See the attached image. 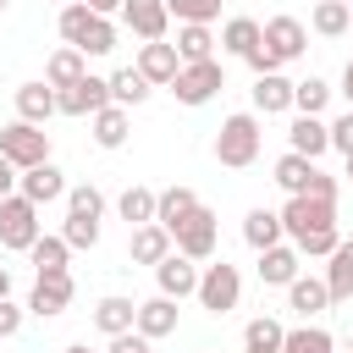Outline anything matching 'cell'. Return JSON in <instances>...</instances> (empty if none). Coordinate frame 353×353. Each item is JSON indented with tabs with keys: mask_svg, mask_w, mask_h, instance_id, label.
<instances>
[{
	"mask_svg": "<svg viewBox=\"0 0 353 353\" xmlns=\"http://www.w3.org/2000/svg\"><path fill=\"white\" fill-rule=\"evenodd\" d=\"M154 199H160L154 188H138V182H132V188L116 199V210H121L127 226H143V221H154Z\"/></svg>",
	"mask_w": 353,
	"mask_h": 353,
	"instance_id": "d590c367",
	"label": "cell"
},
{
	"mask_svg": "<svg viewBox=\"0 0 353 353\" xmlns=\"http://www.w3.org/2000/svg\"><path fill=\"white\" fill-rule=\"evenodd\" d=\"M0 154L17 165V171H28V165H44L50 160V132L39 127V121H6L0 127Z\"/></svg>",
	"mask_w": 353,
	"mask_h": 353,
	"instance_id": "5b68a950",
	"label": "cell"
},
{
	"mask_svg": "<svg viewBox=\"0 0 353 353\" xmlns=\"http://www.w3.org/2000/svg\"><path fill=\"white\" fill-rule=\"evenodd\" d=\"M154 281H160V292H165V298H176V303H182V298H193V292H199V259H188V254H176V248H171V254L154 265Z\"/></svg>",
	"mask_w": 353,
	"mask_h": 353,
	"instance_id": "30bf717a",
	"label": "cell"
},
{
	"mask_svg": "<svg viewBox=\"0 0 353 353\" xmlns=\"http://www.w3.org/2000/svg\"><path fill=\"white\" fill-rule=\"evenodd\" d=\"M0 11H6V0H0Z\"/></svg>",
	"mask_w": 353,
	"mask_h": 353,
	"instance_id": "db71d44e",
	"label": "cell"
},
{
	"mask_svg": "<svg viewBox=\"0 0 353 353\" xmlns=\"http://www.w3.org/2000/svg\"><path fill=\"white\" fill-rule=\"evenodd\" d=\"M287 143H292L298 154L320 160V154L331 149V121H320V116H292V127H287Z\"/></svg>",
	"mask_w": 353,
	"mask_h": 353,
	"instance_id": "ac0fdd59",
	"label": "cell"
},
{
	"mask_svg": "<svg viewBox=\"0 0 353 353\" xmlns=\"http://www.w3.org/2000/svg\"><path fill=\"white\" fill-rule=\"evenodd\" d=\"M281 237H287L281 210H265V204H259V210H248V215H243V243H248L254 254H259V248H270V243H281Z\"/></svg>",
	"mask_w": 353,
	"mask_h": 353,
	"instance_id": "44dd1931",
	"label": "cell"
},
{
	"mask_svg": "<svg viewBox=\"0 0 353 353\" xmlns=\"http://www.w3.org/2000/svg\"><path fill=\"white\" fill-rule=\"evenodd\" d=\"M347 22H353L347 0H314V17H309V28H314L320 39H342V33H347Z\"/></svg>",
	"mask_w": 353,
	"mask_h": 353,
	"instance_id": "4dcf8cb0",
	"label": "cell"
},
{
	"mask_svg": "<svg viewBox=\"0 0 353 353\" xmlns=\"http://www.w3.org/2000/svg\"><path fill=\"white\" fill-rule=\"evenodd\" d=\"M83 6H88V11H99V17H110V11H121L127 0H83Z\"/></svg>",
	"mask_w": 353,
	"mask_h": 353,
	"instance_id": "7dc6e473",
	"label": "cell"
},
{
	"mask_svg": "<svg viewBox=\"0 0 353 353\" xmlns=\"http://www.w3.org/2000/svg\"><path fill=\"white\" fill-rule=\"evenodd\" d=\"M199 309H210V314H226V309H237V298H243V276H237V265H226V259H215V265H204L199 270Z\"/></svg>",
	"mask_w": 353,
	"mask_h": 353,
	"instance_id": "8992f818",
	"label": "cell"
},
{
	"mask_svg": "<svg viewBox=\"0 0 353 353\" xmlns=\"http://www.w3.org/2000/svg\"><path fill=\"white\" fill-rule=\"evenodd\" d=\"M331 149H342V154H353V110L331 121Z\"/></svg>",
	"mask_w": 353,
	"mask_h": 353,
	"instance_id": "b9f144b4",
	"label": "cell"
},
{
	"mask_svg": "<svg viewBox=\"0 0 353 353\" xmlns=\"http://www.w3.org/2000/svg\"><path fill=\"white\" fill-rule=\"evenodd\" d=\"M66 353H94V347H83V342H72V347H66Z\"/></svg>",
	"mask_w": 353,
	"mask_h": 353,
	"instance_id": "816d5d0a",
	"label": "cell"
},
{
	"mask_svg": "<svg viewBox=\"0 0 353 353\" xmlns=\"http://www.w3.org/2000/svg\"><path fill=\"white\" fill-rule=\"evenodd\" d=\"M309 193H314V199H336V176L314 171V176H309Z\"/></svg>",
	"mask_w": 353,
	"mask_h": 353,
	"instance_id": "f6af8a7d",
	"label": "cell"
},
{
	"mask_svg": "<svg viewBox=\"0 0 353 353\" xmlns=\"http://www.w3.org/2000/svg\"><path fill=\"white\" fill-rule=\"evenodd\" d=\"M193 210H199V193H193V188H165V193L154 199V221H160L165 232H176Z\"/></svg>",
	"mask_w": 353,
	"mask_h": 353,
	"instance_id": "83f0119b",
	"label": "cell"
},
{
	"mask_svg": "<svg viewBox=\"0 0 353 353\" xmlns=\"http://www.w3.org/2000/svg\"><path fill=\"white\" fill-rule=\"evenodd\" d=\"M66 6H72V0H66Z\"/></svg>",
	"mask_w": 353,
	"mask_h": 353,
	"instance_id": "11a10c76",
	"label": "cell"
},
{
	"mask_svg": "<svg viewBox=\"0 0 353 353\" xmlns=\"http://www.w3.org/2000/svg\"><path fill=\"white\" fill-rule=\"evenodd\" d=\"M215 160H221L226 171H243V165L259 160V110H237V116L221 121V132H215Z\"/></svg>",
	"mask_w": 353,
	"mask_h": 353,
	"instance_id": "3957f363",
	"label": "cell"
},
{
	"mask_svg": "<svg viewBox=\"0 0 353 353\" xmlns=\"http://www.w3.org/2000/svg\"><path fill=\"white\" fill-rule=\"evenodd\" d=\"M325 292L331 303H347L353 298V237H342L331 248V265H325Z\"/></svg>",
	"mask_w": 353,
	"mask_h": 353,
	"instance_id": "603a6c76",
	"label": "cell"
},
{
	"mask_svg": "<svg viewBox=\"0 0 353 353\" xmlns=\"http://www.w3.org/2000/svg\"><path fill=\"white\" fill-rule=\"evenodd\" d=\"M254 110H259V116H281V110H292V83H287L281 72L254 77Z\"/></svg>",
	"mask_w": 353,
	"mask_h": 353,
	"instance_id": "cb8c5ba5",
	"label": "cell"
},
{
	"mask_svg": "<svg viewBox=\"0 0 353 353\" xmlns=\"http://www.w3.org/2000/svg\"><path fill=\"white\" fill-rule=\"evenodd\" d=\"M331 105V83L325 77H303V83H292V110L298 116H320Z\"/></svg>",
	"mask_w": 353,
	"mask_h": 353,
	"instance_id": "e575fe53",
	"label": "cell"
},
{
	"mask_svg": "<svg viewBox=\"0 0 353 353\" xmlns=\"http://www.w3.org/2000/svg\"><path fill=\"white\" fill-rule=\"evenodd\" d=\"M171 237H176V254H188V259H215V210L199 204Z\"/></svg>",
	"mask_w": 353,
	"mask_h": 353,
	"instance_id": "9c48e42d",
	"label": "cell"
},
{
	"mask_svg": "<svg viewBox=\"0 0 353 353\" xmlns=\"http://www.w3.org/2000/svg\"><path fill=\"white\" fill-rule=\"evenodd\" d=\"M17 176H22V171H17V165L0 154V199H6V193H17Z\"/></svg>",
	"mask_w": 353,
	"mask_h": 353,
	"instance_id": "bcb514c9",
	"label": "cell"
},
{
	"mask_svg": "<svg viewBox=\"0 0 353 353\" xmlns=\"http://www.w3.org/2000/svg\"><path fill=\"white\" fill-rule=\"evenodd\" d=\"M287 303L309 320V314H320V309H331V292H325V276H292V287H287Z\"/></svg>",
	"mask_w": 353,
	"mask_h": 353,
	"instance_id": "f1b7e54d",
	"label": "cell"
},
{
	"mask_svg": "<svg viewBox=\"0 0 353 353\" xmlns=\"http://www.w3.org/2000/svg\"><path fill=\"white\" fill-rule=\"evenodd\" d=\"M17 331H22V309H17L11 298H0V342H6V336H17Z\"/></svg>",
	"mask_w": 353,
	"mask_h": 353,
	"instance_id": "ee69618b",
	"label": "cell"
},
{
	"mask_svg": "<svg viewBox=\"0 0 353 353\" xmlns=\"http://www.w3.org/2000/svg\"><path fill=\"white\" fill-rule=\"evenodd\" d=\"M88 121H94V143H99V149H121V143H127V132H132L127 105H116V99H110L105 110H94Z\"/></svg>",
	"mask_w": 353,
	"mask_h": 353,
	"instance_id": "484cf974",
	"label": "cell"
},
{
	"mask_svg": "<svg viewBox=\"0 0 353 353\" xmlns=\"http://www.w3.org/2000/svg\"><path fill=\"white\" fill-rule=\"evenodd\" d=\"M259 39H265V22H254V17H232V22L221 28V50H226V55H254Z\"/></svg>",
	"mask_w": 353,
	"mask_h": 353,
	"instance_id": "f546056e",
	"label": "cell"
},
{
	"mask_svg": "<svg viewBox=\"0 0 353 353\" xmlns=\"http://www.w3.org/2000/svg\"><path fill=\"white\" fill-rule=\"evenodd\" d=\"M149 88H154V83H149L138 66H121V72L110 77V99H116V105H143V99H149Z\"/></svg>",
	"mask_w": 353,
	"mask_h": 353,
	"instance_id": "836d02e7",
	"label": "cell"
},
{
	"mask_svg": "<svg viewBox=\"0 0 353 353\" xmlns=\"http://www.w3.org/2000/svg\"><path fill=\"white\" fill-rule=\"evenodd\" d=\"M61 39L77 44L83 55H110L116 50V22L88 11L83 0H72V6H61Z\"/></svg>",
	"mask_w": 353,
	"mask_h": 353,
	"instance_id": "7a4b0ae2",
	"label": "cell"
},
{
	"mask_svg": "<svg viewBox=\"0 0 353 353\" xmlns=\"http://www.w3.org/2000/svg\"><path fill=\"white\" fill-rule=\"evenodd\" d=\"M265 50L287 66V61H298V55L309 50V28H303L298 17H270V22H265Z\"/></svg>",
	"mask_w": 353,
	"mask_h": 353,
	"instance_id": "7c38bea8",
	"label": "cell"
},
{
	"mask_svg": "<svg viewBox=\"0 0 353 353\" xmlns=\"http://www.w3.org/2000/svg\"><path fill=\"white\" fill-rule=\"evenodd\" d=\"M342 160H347V171H342V176H347V182H353V154H342Z\"/></svg>",
	"mask_w": 353,
	"mask_h": 353,
	"instance_id": "f907efd6",
	"label": "cell"
},
{
	"mask_svg": "<svg viewBox=\"0 0 353 353\" xmlns=\"http://www.w3.org/2000/svg\"><path fill=\"white\" fill-rule=\"evenodd\" d=\"M138 331H143L149 342L171 336V331H176V298H165V292L143 298V303H138Z\"/></svg>",
	"mask_w": 353,
	"mask_h": 353,
	"instance_id": "d6986e66",
	"label": "cell"
},
{
	"mask_svg": "<svg viewBox=\"0 0 353 353\" xmlns=\"http://www.w3.org/2000/svg\"><path fill=\"white\" fill-rule=\"evenodd\" d=\"M298 243L287 248V243H270V248H259V281L265 287H292V276H298Z\"/></svg>",
	"mask_w": 353,
	"mask_h": 353,
	"instance_id": "e0dca14e",
	"label": "cell"
},
{
	"mask_svg": "<svg viewBox=\"0 0 353 353\" xmlns=\"http://www.w3.org/2000/svg\"><path fill=\"white\" fill-rule=\"evenodd\" d=\"M165 11L176 22H215L221 17V0H165Z\"/></svg>",
	"mask_w": 353,
	"mask_h": 353,
	"instance_id": "ab89813d",
	"label": "cell"
},
{
	"mask_svg": "<svg viewBox=\"0 0 353 353\" xmlns=\"http://www.w3.org/2000/svg\"><path fill=\"white\" fill-rule=\"evenodd\" d=\"M33 243H39V204L28 193H6L0 199V248L28 254Z\"/></svg>",
	"mask_w": 353,
	"mask_h": 353,
	"instance_id": "277c9868",
	"label": "cell"
},
{
	"mask_svg": "<svg viewBox=\"0 0 353 353\" xmlns=\"http://www.w3.org/2000/svg\"><path fill=\"white\" fill-rule=\"evenodd\" d=\"M61 237H66L72 248H94V243H99V221H88V215H72V210H66V226H61Z\"/></svg>",
	"mask_w": 353,
	"mask_h": 353,
	"instance_id": "60d3db41",
	"label": "cell"
},
{
	"mask_svg": "<svg viewBox=\"0 0 353 353\" xmlns=\"http://www.w3.org/2000/svg\"><path fill=\"white\" fill-rule=\"evenodd\" d=\"M77 77H88V55H83L77 44H61V50L44 61V83H50V88H72Z\"/></svg>",
	"mask_w": 353,
	"mask_h": 353,
	"instance_id": "ffe728a7",
	"label": "cell"
},
{
	"mask_svg": "<svg viewBox=\"0 0 353 353\" xmlns=\"http://www.w3.org/2000/svg\"><path fill=\"white\" fill-rule=\"evenodd\" d=\"M66 254H72V243H66V237H44V232H39V243L28 248V259H33L39 276H44V270H66Z\"/></svg>",
	"mask_w": 353,
	"mask_h": 353,
	"instance_id": "74e56055",
	"label": "cell"
},
{
	"mask_svg": "<svg viewBox=\"0 0 353 353\" xmlns=\"http://www.w3.org/2000/svg\"><path fill=\"white\" fill-rule=\"evenodd\" d=\"M347 33H353V22H347Z\"/></svg>",
	"mask_w": 353,
	"mask_h": 353,
	"instance_id": "f5cc1de1",
	"label": "cell"
},
{
	"mask_svg": "<svg viewBox=\"0 0 353 353\" xmlns=\"http://www.w3.org/2000/svg\"><path fill=\"white\" fill-rule=\"evenodd\" d=\"M215 33H210V22H176V55L182 61H215Z\"/></svg>",
	"mask_w": 353,
	"mask_h": 353,
	"instance_id": "4316f807",
	"label": "cell"
},
{
	"mask_svg": "<svg viewBox=\"0 0 353 353\" xmlns=\"http://www.w3.org/2000/svg\"><path fill=\"white\" fill-rule=\"evenodd\" d=\"M17 193H28L33 204H50V199H66V176H61L55 160H44V165H28L17 176Z\"/></svg>",
	"mask_w": 353,
	"mask_h": 353,
	"instance_id": "9a60e30c",
	"label": "cell"
},
{
	"mask_svg": "<svg viewBox=\"0 0 353 353\" xmlns=\"http://www.w3.org/2000/svg\"><path fill=\"white\" fill-rule=\"evenodd\" d=\"M138 72H143L154 88H171V77L182 72V55H176V44H165V39H149V44H138Z\"/></svg>",
	"mask_w": 353,
	"mask_h": 353,
	"instance_id": "4fadbf2b",
	"label": "cell"
},
{
	"mask_svg": "<svg viewBox=\"0 0 353 353\" xmlns=\"http://www.w3.org/2000/svg\"><path fill=\"white\" fill-rule=\"evenodd\" d=\"M94 325H99L105 336H121V331H132V325H138V303H132V298H121V292H110V298H99V303H94Z\"/></svg>",
	"mask_w": 353,
	"mask_h": 353,
	"instance_id": "7402d4cb",
	"label": "cell"
},
{
	"mask_svg": "<svg viewBox=\"0 0 353 353\" xmlns=\"http://www.w3.org/2000/svg\"><path fill=\"white\" fill-rule=\"evenodd\" d=\"M320 165L309 160V154H298V149H287L281 160H276V182L287 188V193H309V176H314Z\"/></svg>",
	"mask_w": 353,
	"mask_h": 353,
	"instance_id": "1f68e13d",
	"label": "cell"
},
{
	"mask_svg": "<svg viewBox=\"0 0 353 353\" xmlns=\"http://www.w3.org/2000/svg\"><path fill=\"white\" fill-rule=\"evenodd\" d=\"M66 210H72V215H88V221H99V215H105V193H99L94 182H83V188H66Z\"/></svg>",
	"mask_w": 353,
	"mask_h": 353,
	"instance_id": "f35d334b",
	"label": "cell"
},
{
	"mask_svg": "<svg viewBox=\"0 0 353 353\" xmlns=\"http://www.w3.org/2000/svg\"><path fill=\"white\" fill-rule=\"evenodd\" d=\"M176 248V237L160 226V221H143V226H132V243H127V259L132 265H160L165 254Z\"/></svg>",
	"mask_w": 353,
	"mask_h": 353,
	"instance_id": "5bb4252c",
	"label": "cell"
},
{
	"mask_svg": "<svg viewBox=\"0 0 353 353\" xmlns=\"http://www.w3.org/2000/svg\"><path fill=\"white\" fill-rule=\"evenodd\" d=\"M55 105H61V116H94V110H105L110 105V77H77L72 88H55Z\"/></svg>",
	"mask_w": 353,
	"mask_h": 353,
	"instance_id": "ba28073f",
	"label": "cell"
},
{
	"mask_svg": "<svg viewBox=\"0 0 353 353\" xmlns=\"http://www.w3.org/2000/svg\"><path fill=\"white\" fill-rule=\"evenodd\" d=\"M121 22L149 44V39H165V22H171V11H165V0H127L121 6Z\"/></svg>",
	"mask_w": 353,
	"mask_h": 353,
	"instance_id": "2e32d148",
	"label": "cell"
},
{
	"mask_svg": "<svg viewBox=\"0 0 353 353\" xmlns=\"http://www.w3.org/2000/svg\"><path fill=\"white\" fill-rule=\"evenodd\" d=\"M281 226H287V237L298 243V254H309V259H331V248L342 243V232H336V199L287 193Z\"/></svg>",
	"mask_w": 353,
	"mask_h": 353,
	"instance_id": "6da1fadb",
	"label": "cell"
},
{
	"mask_svg": "<svg viewBox=\"0 0 353 353\" xmlns=\"http://www.w3.org/2000/svg\"><path fill=\"white\" fill-rule=\"evenodd\" d=\"M281 353H336V342H331L325 325H298V331L281 336Z\"/></svg>",
	"mask_w": 353,
	"mask_h": 353,
	"instance_id": "8d00e7d4",
	"label": "cell"
},
{
	"mask_svg": "<svg viewBox=\"0 0 353 353\" xmlns=\"http://www.w3.org/2000/svg\"><path fill=\"white\" fill-rule=\"evenodd\" d=\"M342 99H347V110H353V61L342 66Z\"/></svg>",
	"mask_w": 353,
	"mask_h": 353,
	"instance_id": "c3c4849f",
	"label": "cell"
},
{
	"mask_svg": "<svg viewBox=\"0 0 353 353\" xmlns=\"http://www.w3.org/2000/svg\"><path fill=\"white\" fill-rule=\"evenodd\" d=\"M0 298H11V270L0 265Z\"/></svg>",
	"mask_w": 353,
	"mask_h": 353,
	"instance_id": "681fc988",
	"label": "cell"
},
{
	"mask_svg": "<svg viewBox=\"0 0 353 353\" xmlns=\"http://www.w3.org/2000/svg\"><path fill=\"white\" fill-rule=\"evenodd\" d=\"M281 336H287V325L270 320V314H259V320L243 325V347L248 353H281Z\"/></svg>",
	"mask_w": 353,
	"mask_h": 353,
	"instance_id": "d6a6232c",
	"label": "cell"
},
{
	"mask_svg": "<svg viewBox=\"0 0 353 353\" xmlns=\"http://www.w3.org/2000/svg\"><path fill=\"white\" fill-rule=\"evenodd\" d=\"M55 110H61V105H55V88H50L44 77H39V83H22V88H17V116H22V121H39V127H44V121H50Z\"/></svg>",
	"mask_w": 353,
	"mask_h": 353,
	"instance_id": "d4e9b609",
	"label": "cell"
},
{
	"mask_svg": "<svg viewBox=\"0 0 353 353\" xmlns=\"http://www.w3.org/2000/svg\"><path fill=\"white\" fill-rule=\"evenodd\" d=\"M221 88H226L221 61H182V72L171 77V94H176L182 105H210Z\"/></svg>",
	"mask_w": 353,
	"mask_h": 353,
	"instance_id": "52a82bcc",
	"label": "cell"
},
{
	"mask_svg": "<svg viewBox=\"0 0 353 353\" xmlns=\"http://www.w3.org/2000/svg\"><path fill=\"white\" fill-rule=\"evenodd\" d=\"M110 353H149V336L132 325V331H121V336H110Z\"/></svg>",
	"mask_w": 353,
	"mask_h": 353,
	"instance_id": "7bdbcfd3",
	"label": "cell"
},
{
	"mask_svg": "<svg viewBox=\"0 0 353 353\" xmlns=\"http://www.w3.org/2000/svg\"><path fill=\"white\" fill-rule=\"evenodd\" d=\"M72 292H77L72 270H44V276L33 281V298H28V309H33L39 320H50V314H61V309L72 303Z\"/></svg>",
	"mask_w": 353,
	"mask_h": 353,
	"instance_id": "8fae6325",
	"label": "cell"
}]
</instances>
